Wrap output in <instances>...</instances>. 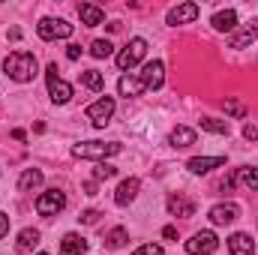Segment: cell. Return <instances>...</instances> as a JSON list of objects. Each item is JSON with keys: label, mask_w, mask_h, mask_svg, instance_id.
<instances>
[{"label": "cell", "mask_w": 258, "mask_h": 255, "mask_svg": "<svg viewBox=\"0 0 258 255\" xmlns=\"http://www.w3.org/2000/svg\"><path fill=\"white\" fill-rule=\"evenodd\" d=\"M3 72H6L12 81L27 84V81H33V78H36L39 63H36V57H33L30 51H12V54L3 60Z\"/></svg>", "instance_id": "cell-1"}, {"label": "cell", "mask_w": 258, "mask_h": 255, "mask_svg": "<svg viewBox=\"0 0 258 255\" xmlns=\"http://www.w3.org/2000/svg\"><path fill=\"white\" fill-rule=\"evenodd\" d=\"M120 153V144H105V141H81V144H72V156L78 159H108Z\"/></svg>", "instance_id": "cell-2"}, {"label": "cell", "mask_w": 258, "mask_h": 255, "mask_svg": "<svg viewBox=\"0 0 258 255\" xmlns=\"http://www.w3.org/2000/svg\"><path fill=\"white\" fill-rule=\"evenodd\" d=\"M36 33H39V39H45V42H51V39H66V36H72V24L63 21V18H42V21L36 24Z\"/></svg>", "instance_id": "cell-3"}, {"label": "cell", "mask_w": 258, "mask_h": 255, "mask_svg": "<svg viewBox=\"0 0 258 255\" xmlns=\"http://www.w3.org/2000/svg\"><path fill=\"white\" fill-rule=\"evenodd\" d=\"M66 207V195L60 189H48L36 198V213L39 216H57Z\"/></svg>", "instance_id": "cell-4"}, {"label": "cell", "mask_w": 258, "mask_h": 255, "mask_svg": "<svg viewBox=\"0 0 258 255\" xmlns=\"http://www.w3.org/2000/svg\"><path fill=\"white\" fill-rule=\"evenodd\" d=\"M147 54V42L141 39V36H135V39H129L126 42V48L117 54V66L126 72V69H132L135 63H141V57Z\"/></svg>", "instance_id": "cell-5"}, {"label": "cell", "mask_w": 258, "mask_h": 255, "mask_svg": "<svg viewBox=\"0 0 258 255\" xmlns=\"http://www.w3.org/2000/svg\"><path fill=\"white\" fill-rule=\"evenodd\" d=\"M111 114H114V99L111 96H99L93 105H87V120L99 129L111 120Z\"/></svg>", "instance_id": "cell-6"}, {"label": "cell", "mask_w": 258, "mask_h": 255, "mask_svg": "<svg viewBox=\"0 0 258 255\" xmlns=\"http://www.w3.org/2000/svg\"><path fill=\"white\" fill-rule=\"evenodd\" d=\"M45 78H48V96H51L57 105H63V102L72 99V87L66 84L63 78H57V66H54V63L45 69Z\"/></svg>", "instance_id": "cell-7"}, {"label": "cell", "mask_w": 258, "mask_h": 255, "mask_svg": "<svg viewBox=\"0 0 258 255\" xmlns=\"http://www.w3.org/2000/svg\"><path fill=\"white\" fill-rule=\"evenodd\" d=\"M216 249H219V240L213 231H198V234H192V240H186L189 255H213Z\"/></svg>", "instance_id": "cell-8"}, {"label": "cell", "mask_w": 258, "mask_h": 255, "mask_svg": "<svg viewBox=\"0 0 258 255\" xmlns=\"http://www.w3.org/2000/svg\"><path fill=\"white\" fill-rule=\"evenodd\" d=\"M138 78L144 81L147 90H159L162 81H165V66H162V60H150V63H144V72H141Z\"/></svg>", "instance_id": "cell-9"}, {"label": "cell", "mask_w": 258, "mask_h": 255, "mask_svg": "<svg viewBox=\"0 0 258 255\" xmlns=\"http://www.w3.org/2000/svg\"><path fill=\"white\" fill-rule=\"evenodd\" d=\"M237 219H240V207L231 204V201L216 204V207L210 210V222H213V225H231V222H237Z\"/></svg>", "instance_id": "cell-10"}, {"label": "cell", "mask_w": 258, "mask_h": 255, "mask_svg": "<svg viewBox=\"0 0 258 255\" xmlns=\"http://www.w3.org/2000/svg\"><path fill=\"white\" fill-rule=\"evenodd\" d=\"M168 213L171 216H180V219H189L195 213V198H189V195H171L168 198Z\"/></svg>", "instance_id": "cell-11"}, {"label": "cell", "mask_w": 258, "mask_h": 255, "mask_svg": "<svg viewBox=\"0 0 258 255\" xmlns=\"http://www.w3.org/2000/svg\"><path fill=\"white\" fill-rule=\"evenodd\" d=\"M225 165V156H195L186 162V168L192 171V174H207V171H213V168H222Z\"/></svg>", "instance_id": "cell-12"}, {"label": "cell", "mask_w": 258, "mask_h": 255, "mask_svg": "<svg viewBox=\"0 0 258 255\" xmlns=\"http://www.w3.org/2000/svg\"><path fill=\"white\" fill-rule=\"evenodd\" d=\"M198 18V3H180V6H174L171 12H168V24H189Z\"/></svg>", "instance_id": "cell-13"}, {"label": "cell", "mask_w": 258, "mask_h": 255, "mask_svg": "<svg viewBox=\"0 0 258 255\" xmlns=\"http://www.w3.org/2000/svg\"><path fill=\"white\" fill-rule=\"evenodd\" d=\"M138 189H141L138 177H126V180L117 186V192H114V204H120V207L132 204V201H135V195H138Z\"/></svg>", "instance_id": "cell-14"}, {"label": "cell", "mask_w": 258, "mask_h": 255, "mask_svg": "<svg viewBox=\"0 0 258 255\" xmlns=\"http://www.w3.org/2000/svg\"><path fill=\"white\" fill-rule=\"evenodd\" d=\"M228 249H231V255H252V252H255V243H252V237H249V234L237 231V234H231V237H228Z\"/></svg>", "instance_id": "cell-15"}, {"label": "cell", "mask_w": 258, "mask_h": 255, "mask_svg": "<svg viewBox=\"0 0 258 255\" xmlns=\"http://www.w3.org/2000/svg\"><path fill=\"white\" fill-rule=\"evenodd\" d=\"M78 15H81V21H84L87 27H99L102 18H105V12H102L96 3H78Z\"/></svg>", "instance_id": "cell-16"}, {"label": "cell", "mask_w": 258, "mask_h": 255, "mask_svg": "<svg viewBox=\"0 0 258 255\" xmlns=\"http://www.w3.org/2000/svg\"><path fill=\"white\" fill-rule=\"evenodd\" d=\"M213 30H219V33H228V30H234L237 27V12L234 9H222V12H216L213 15Z\"/></svg>", "instance_id": "cell-17"}, {"label": "cell", "mask_w": 258, "mask_h": 255, "mask_svg": "<svg viewBox=\"0 0 258 255\" xmlns=\"http://www.w3.org/2000/svg\"><path fill=\"white\" fill-rule=\"evenodd\" d=\"M117 90H120V96H141L147 87H144V81L141 78H132V75H123L120 81H117Z\"/></svg>", "instance_id": "cell-18"}, {"label": "cell", "mask_w": 258, "mask_h": 255, "mask_svg": "<svg viewBox=\"0 0 258 255\" xmlns=\"http://www.w3.org/2000/svg\"><path fill=\"white\" fill-rule=\"evenodd\" d=\"M60 249H63L66 255H84L87 252V240H84L81 234H72V231H69L63 240H60Z\"/></svg>", "instance_id": "cell-19"}, {"label": "cell", "mask_w": 258, "mask_h": 255, "mask_svg": "<svg viewBox=\"0 0 258 255\" xmlns=\"http://www.w3.org/2000/svg\"><path fill=\"white\" fill-rule=\"evenodd\" d=\"M39 186H42V171L39 168H27L21 174V180H18V192H33Z\"/></svg>", "instance_id": "cell-20"}, {"label": "cell", "mask_w": 258, "mask_h": 255, "mask_svg": "<svg viewBox=\"0 0 258 255\" xmlns=\"http://www.w3.org/2000/svg\"><path fill=\"white\" fill-rule=\"evenodd\" d=\"M255 36H258V21H252L249 27H243V30H237V33L231 36V48H246Z\"/></svg>", "instance_id": "cell-21"}, {"label": "cell", "mask_w": 258, "mask_h": 255, "mask_svg": "<svg viewBox=\"0 0 258 255\" xmlns=\"http://www.w3.org/2000/svg\"><path fill=\"white\" fill-rule=\"evenodd\" d=\"M39 237H42V234H39L36 228H24V231L18 234V249H21V252L36 249V246H39Z\"/></svg>", "instance_id": "cell-22"}, {"label": "cell", "mask_w": 258, "mask_h": 255, "mask_svg": "<svg viewBox=\"0 0 258 255\" xmlns=\"http://www.w3.org/2000/svg\"><path fill=\"white\" fill-rule=\"evenodd\" d=\"M171 144H174V147H189V144H195V129L177 126L171 132Z\"/></svg>", "instance_id": "cell-23"}, {"label": "cell", "mask_w": 258, "mask_h": 255, "mask_svg": "<svg viewBox=\"0 0 258 255\" xmlns=\"http://www.w3.org/2000/svg\"><path fill=\"white\" fill-rule=\"evenodd\" d=\"M111 54H114V45H111L108 39H93V42H90V57L105 60V57H111Z\"/></svg>", "instance_id": "cell-24"}, {"label": "cell", "mask_w": 258, "mask_h": 255, "mask_svg": "<svg viewBox=\"0 0 258 255\" xmlns=\"http://www.w3.org/2000/svg\"><path fill=\"white\" fill-rule=\"evenodd\" d=\"M81 84L99 93V90L105 87V78H102V72H96V69H84V72H81Z\"/></svg>", "instance_id": "cell-25"}, {"label": "cell", "mask_w": 258, "mask_h": 255, "mask_svg": "<svg viewBox=\"0 0 258 255\" xmlns=\"http://www.w3.org/2000/svg\"><path fill=\"white\" fill-rule=\"evenodd\" d=\"M234 180H240L246 189H258V168H237L234 171Z\"/></svg>", "instance_id": "cell-26"}, {"label": "cell", "mask_w": 258, "mask_h": 255, "mask_svg": "<svg viewBox=\"0 0 258 255\" xmlns=\"http://www.w3.org/2000/svg\"><path fill=\"white\" fill-rule=\"evenodd\" d=\"M129 234L126 228H111L108 234H105V246H111V249H120V246H126Z\"/></svg>", "instance_id": "cell-27"}, {"label": "cell", "mask_w": 258, "mask_h": 255, "mask_svg": "<svg viewBox=\"0 0 258 255\" xmlns=\"http://www.w3.org/2000/svg\"><path fill=\"white\" fill-rule=\"evenodd\" d=\"M201 129H207V132H213V135H228V120L204 117V120H201Z\"/></svg>", "instance_id": "cell-28"}, {"label": "cell", "mask_w": 258, "mask_h": 255, "mask_svg": "<svg viewBox=\"0 0 258 255\" xmlns=\"http://www.w3.org/2000/svg\"><path fill=\"white\" fill-rule=\"evenodd\" d=\"M222 108H225L231 117H237V120H240V117H246V105H243V102H237V99H225V102H222Z\"/></svg>", "instance_id": "cell-29"}, {"label": "cell", "mask_w": 258, "mask_h": 255, "mask_svg": "<svg viewBox=\"0 0 258 255\" xmlns=\"http://www.w3.org/2000/svg\"><path fill=\"white\" fill-rule=\"evenodd\" d=\"M114 174H117V168H114V165H105V162H99V165L93 168V177H96V180H111Z\"/></svg>", "instance_id": "cell-30"}, {"label": "cell", "mask_w": 258, "mask_h": 255, "mask_svg": "<svg viewBox=\"0 0 258 255\" xmlns=\"http://www.w3.org/2000/svg\"><path fill=\"white\" fill-rule=\"evenodd\" d=\"M99 216H102V213L90 207V210H84V213L78 216V222H84V225H96V222H99Z\"/></svg>", "instance_id": "cell-31"}, {"label": "cell", "mask_w": 258, "mask_h": 255, "mask_svg": "<svg viewBox=\"0 0 258 255\" xmlns=\"http://www.w3.org/2000/svg\"><path fill=\"white\" fill-rule=\"evenodd\" d=\"M132 255H162V246H156V243H144L141 249H135Z\"/></svg>", "instance_id": "cell-32"}, {"label": "cell", "mask_w": 258, "mask_h": 255, "mask_svg": "<svg viewBox=\"0 0 258 255\" xmlns=\"http://www.w3.org/2000/svg\"><path fill=\"white\" fill-rule=\"evenodd\" d=\"M243 138H249V141H258V126L246 123V126H243Z\"/></svg>", "instance_id": "cell-33"}, {"label": "cell", "mask_w": 258, "mask_h": 255, "mask_svg": "<svg viewBox=\"0 0 258 255\" xmlns=\"http://www.w3.org/2000/svg\"><path fill=\"white\" fill-rule=\"evenodd\" d=\"M66 57H69V60H78V57H81V45H69V48H66Z\"/></svg>", "instance_id": "cell-34"}, {"label": "cell", "mask_w": 258, "mask_h": 255, "mask_svg": "<svg viewBox=\"0 0 258 255\" xmlns=\"http://www.w3.org/2000/svg\"><path fill=\"white\" fill-rule=\"evenodd\" d=\"M6 231H9V216H6V213H0V240L6 237Z\"/></svg>", "instance_id": "cell-35"}, {"label": "cell", "mask_w": 258, "mask_h": 255, "mask_svg": "<svg viewBox=\"0 0 258 255\" xmlns=\"http://www.w3.org/2000/svg\"><path fill=\"white\" fill-rule=\"evenodd\" d=\"M162 237L174 240V237H177V228H174V225H165V228H162Z\"/></svg>", "instance_id": "cell-36"}, {"label": "cell", "mask_w": 258, "mask_h": 255, "mask_svg": "<svg viewBox=\"0 0 258 255\" xmlns=\"http://www.w3.org/2000/svg\"><path fill=\"white\" fill-rule=\"evenodd\" d=\"M84 195H96V180H87L84 183Z\"/></svg>", "instance_id": "cell-37"}, {"label": "cell", "mask_w": 258, "mask_h": 255, "mask_svg": "<svg viewBox=\"0 0 258 255\" xmlns=\"http://www.w3.org/2000/svg\"><path fill=\"white\" fill-rule=\"evenodd\" d=\"M12 138H15V141H24L27 135H24V129H12Z\"/></svg>", "instance_id": "cell-38"}, {"label": "cell", "mask_w": 258, "mask_h": 255, "mask_svg": "<svg viewBox=\"0 0 258 255\" xmlns=\"http://www.w3.org/2000/svg\"><path fill=\"white\" fill-rule=\"evenodd\" d=\"M39 255H48V252H39Z\"/></svg>", "instance_id": "cell-39"}]
</instances>
